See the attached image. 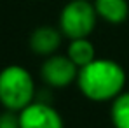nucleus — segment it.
<instances>
[{
	"label": "nucleus",
	"instance_id": "obj_1",
	"mask_svg": "<svg viewBox=\"0 0 129 128\" xmlns=\"http://www.w3.org/2000/svg\"><path fill=\"white\" fill-rule=\"evenodd\" d=\"M126 70L110 58H96L89 65L79 68V91L91 102H113L126 91Z\"/></svg>",
	"mask_w": 129,
	"mask_h": 128
},
{
	"label": "nucleus",
	"instance_id": "obj_2",
	"mask_svg": "<svg viewBox=\"0 0 129 128\" xmlns=\"http://www.w3.org/2000/svg\"><path fill=\"white\" fill-rule=\"evenodd\" d=\"M33 76L21 65H7L0 70V104L7 111L19 112L35 100Z\"/></svg>",
	"mask_w": 129,
	"mask_h": 128
},
{
	"label": "nucleus",
	"instance_id": "obj_3",
	"mask_svg": "<svg viewBox=\"0 0 129 128\" xmlns=\"http://www.w3.org/2000/svg\"><path fill=\"white\" fill-rule=\"evenodd\" d=\"M98 23V14L92 5V0H70L59 12L58 28L64 39H84L89 37Z\"/></svg>",
	"mask_w": 129,
	"mask_h": 128
},
{
	"label": "nucleus",
	"instance_id": "obj_4",
	"mask_svg": "<svg viewBox=\"0 0 129 128\" xmlns=\"http://www.w3.org/2000/svg\"><path fill=\"white\" fill-rule=\"evenodd\" d=\"M77 76H79V67L66 56V53L51 54L40 65L42 81L54 89L68 88L72 83H77Z\"/></svg>",
	"mask_w": 129,
	"mask_h": 128
},
{
	"label": "nucleus",
	"instance_id": "obj_5",
	"mask_svg": "<svg viewBox=\"0 0 129 128\" xmlns=\"http://www.w3.org/2000/svg\"><path fill=\"white\" fill-rule=\"evenodd\" d=\"M18 114L21 128H64L61 112L47 102L33 100Z\"/></svg>",
	"mask_w": 129,
	"mask_h": 128
},
{
	"label": "nucleus",
	"instance_id": "obj_6",
	"mask_svg": "<svg viewBox=\"0 0 129 128\" xmlns=\"http://www.w3.org/2000/svg\"><path fill=\"white\" fill-rule=\"evenodd\" d=\"M61 41H63V33L59 28H56L52 25H40L31 32L28 44L35 54L47 58V56L58 53Z\"/></svg>",
	"mask_w": 129,
	"mask_h": 128
},
{
	"label": "nucleus",
	"instance_id": "obj_7",
	"mask_svg": "<svg viewBox=\"0 0 129 128\" xmlns=\"http://www.w3.org/2000/svg\"><path fill=\"white\" fill-rule=\"evenodd\" d=\"M92 5L98 18L110 25H120L129 16L127 0H92Z\"/></svg>",
	"mask_w": 129,
	"mask_h": 128
},
{
	"label": "nucleus",
	"instance_id": "obj_8",
	"mask_svg": "<svg viewBox=\"0 0 129 128\" xmlns=\"http://www.w3.org/2000/svg\"><path fill=\"white\" fill-rule=\"evenodd\" d=\"M66 56L77 65L79 68L89 65L91 62H94L98 58L96 56V47H94V44L89 41V37L70 41L68 42V47H66Z\"/></svg>",
	"mask_w": 129,
	"mask_h": 128
},
{
	"label": "nucleus",
	"instance_id": "obj_9",
	"mask_svg": "<svg viewBox=\"0 0 129 128\" xmlns=\"http://www.w3.org/2000/svg\"><path fill=\"white\" fill-rule=\"evenodd\" d=\"M110 119L113 128H129V89L122 91L112 102Z\"/></svg>",
	"mask_w": 129,
	"mask_h": 128
},
{
	"label": "nucleus",
	"instance_id": "obj_10",
	"mask_svg": "<svg viewBox=\"0 0 129 128\" xmlns=\"http://www.w3.org/2000/svg\"><path fill=\"white\" fill-rule=\"evenodd\" d=\"M0 128H21L19 126V114L5 109L0 114Z\"/></svg>",
	"mask_w": 129,
	"mask_h": 128
}]
</instances>
